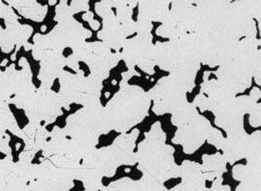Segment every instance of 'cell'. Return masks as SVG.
Returning a JSON list of instances; mask_svg holds the SVG:
<instances>
[{"instance_id": "ac0fdd59", "label": "cell", "mask_w": 261, "mask_h": 191, "mask_svg": "<svg viewBox=\"0 0 261 191\" xmlns=\"http://www.w3.org/2000/svg\"><path fill=\"white\" fill-rule=\"evenodd\" d=\"M179 177L182 183L179 184L181 191H205V179L202 171V166L196 162L186 160L180 166Z\"/></svg>"}, {"instance_id": "7a4b0ae2", "label": "cell", "mask_w": 261, "mask_h": 191, "mask_svg": "<svg viewBox=\"0 0 261 191\" xmlns=\"http://www.w3.org/2000/svg\"><path fill=\"white\" fill-rule=\"evenodd\" d=\"M167 135L159 121L145 133V139L137 148V169L157 181L165 183L178 178L180 166L174 160V148L166 143Z\"/></svg>"}, {"instance_id": "e575fe53", "label": "cell", "mask_w": 261, "mask_h": 191, "mask_svg": "<svg viewBox=\"0 0 261 191\" xmlns=\"http://www.w3.org/2000/svg\"><path fill=\"white\" fill-rule=\"evenodd\" d=\"M93 17H94V14L91 13V12H86V13L83 15V18H84V20H85V21H87V22H89V21H91V20H93Z\"/></svg>"}, {"instance_id": "cb8c5ba5", "label": "cell", "mask_w": 261, "mask_h": 191, "mask_svg": "<svg viewBox=\"0 0 261 191\" xmlns=\"http://www.w3.org/2000/svg\"><path fill=\"white\" fill-rule=\"evenodd\" d=\"M233 178L241 183H261V168L237 165L233 168Z\"/></svg>"}, {"instance_id": "4fadbf2b", "label": "cell", "mask_w": 261, "mask_h": 191, "mask_svg": "<svg viewBox=\"0 0 261 191\" xmlns=\"http://www.w3.org/2000/svg\"><path fill=\"white\" fill-rule=\"evenodd\" d=\"M211 128L208 119L197 114L188 123L177 128L172 143L182 146L186 154H192L206 141Z\"/></svg>"}, {"instance_id": "30bf717a", "label": "cell", "mask_w": 261, "mask_h": 191, "mask_svg": "<svg viewBox=\"0 0 261 191\" xmlns=\"http://www.w3.org/2000/svg\"><path fill=\"white\" fill-rule=\"evenodd\" d=\"M187 93V86L178 78L172 75L163 77L148 91L150 100L153 101L152 112L156 116L175 112L188 102Z\"/></svg>"}, {"instance_id": "d6986e66", "label": "cell", "mask_w": 261, "mask_h": 191, "mask_svg": "<svg viewBox=\"0 0 261 191\" xmlns=\"http://www.w3.org/2000/svg\"><path fill=\"white\" fill-rule=\"evenodd\" d=\"M250 148V134L246 132L227 137L222 147V155L226 162L235 164L236 162L246 158Z\"/></svg>"}, {"instance_id": "484cf974", "label": "cell", "mask_w": 261, "mask_h": 191, "mask_svg": "<svg viewBox=\"0 0 261 191\" xmlns=\"http://www.w3.org/2000/svg\"><path fill=\"white\" fill-rule=\"evenodd\" d=\"M137 185L138 191H169L163 183L144 173L141 179L137 181Z\"/></svg>"}, {"instance_id": "6da1fadb", "label": "cell", "mask_w": 261, "mask_h": 191, "mask_svg": "<svg viewBox=\"0 0 261 191\" xmlns=\"http://www.w3.org/2000/svg\"><path fill=\"white\" fill-rule=\"evenodd\" d=\"M198 26L191 39L201 64L220 66L242 38L256 37L257 1H197Z\"/></svg>"}, {"instance_id": "f1b7e54d", "label": "cell", "mask_w": 261, "mask_h": 191, "mask_svg": "<svg viewBox=\"0 0 261 191\" xmlns=\"http://www.w3.org/2000/svg\"><path fill=\"white\" fill-rule=\"evenodd\" d=\"M96 12L98 13L100 17H102V19L108 16L109 14L114 13L113 11V6H112L111 1H101L96 4Z\"/></svg>"}, {"instance_id": "ba28073f", "label": "cell", "mask_w": 261, "mask_h": 191, "mask_svg": "<svg viewBox=\"0 0 261 191\" xmlns=\"http://www.w3.org/2000/svg\"><path fill=\"white\" fill-rule=\"evenodd\" d=\"M60 96L63 99V107L69 110L72 103L86 105L88 103L98 101L102 90V81L90 74L85 77L83 70L76 74L63 71L60 75Z\"/></svg>"}, {"instance_id": "d6a6232c", "label": "cell", "mask_w": 261, "mask_h": 191, "mask_svg": "<svg viewBox=\"0 0 261 191\" xmlns=\"http://www.w3.org/2000/svg\"><path fill=\"white\" fill-rule=\"evenodd\" d=\"M134 76H138V77H139L140 74L137 72V70H136V68H128V70H127L126 72L121 74L122 79H121L120 81H122V83H128L129 79H132Z\"/></svg>"}, {"instance_id": "5b68a950", "label": "cell", "mask_w": 261, "mask_h": 191, "mask_svg": "<svg viewBox=\"0 0 261 191\" xmlns=\"http://www.w3.org/2000/svg\"><path fill=\"white\" fill-rule=\"evenodd\" d=\"M260 41L256 37L241 40L234 54L219 66L214 74L230 92H244L252 85L255 65L260 59Z\"/></svg>"}, {"instance_id": "ffe728a7", "label": "cell", "mask_w": 261, "mask_h": 191, "mask_svg": "<svg viewBox=\"0 0 261 191\" xmlns=\"http://www.w3.org/2000/svg\"><path fill=\"white\" fill-rule=\"evenodd\" d=\"M137 19L163 22L170 10V1H138Z\"/></svg>"}, {"instance_id": "83f0119b", "label": "cell", "mask_w": 261, "mask_h": 191, "mask_svg": "<svg viewBox=\"0 0 261 191\" xmlns=\"http://www.w3.org/2000/svg\"><path fill=\"white\" fill-rule=\"evenodd\" d=\"M225 139L223 138L222 132L217 130L215 128H211L210 132H209L208 137L206 141L208 142L210 145L214 146L216 149L218 150H222V145L224 143Z\"/></svg>"}, {"instance_id": "52a82bcc", "label": "cell", "mask_w": 261, "mask_h": 191, "mask_svg": "<svg viewBox=\"0 0 261 191\" xmlns=\"http://www.w3.org/2000/svg\"><path fill=\"white\" fill-rule=\"evenodd\" d=\"M216 125L224 130L228 137L240 134L244 131L243 117L249 114L251 126L261 125V105L249 96L235 97L225 105L213 113Z\"/></svg>"}, {"instance_id": "1f68e13d", "label": "cell", "mask_w": 261, "mask_h": 191, "mask_svg": "<svg viewBox=\"0 0 261 191\" xmlns=\"http://www.w3.org/2000/svg\"><path fill=\"white\" fill-rule=\"evenodd\" d=\"M236 191H261V183H241Z\"/></svg>"}, {"instance_id": "5bb4252c", "label": "cell", "mask_w": 261, "mask_h": 191, "mask_svg": "<svg viewBox=\"0 0 261 191\" xmlns=\"http://www.w3.org/2000/svg\"><path fill=\"white\" fill-rule=\"evenodd\" d=\"M235 97V95L222 86L218 79H203L200 94L196 96L192 104L202 112L215 113Z\"/></svg>"}, {"instance_id": "7c38bea8", "label": "cell", "mask_w": 261, "mask_h": 191, "mask_svg": "<svg viewBox=\"0 0 261 191\" xmlns=\"http://www.w3.org/2000/svg\"><path fill=\"white\" fill-rule=\"evenodd\" d=\"M153 46L152 35L137 34V36L126 40L120 52L128 68L138 66L142 71L149 75L154 74L153 62Z\"/></svg>"}, {"instance_id": "8992f818", "label": "cell", "mask_w": 261, "mask_h": 191, "mask_svg": "<svg viewBox=\"0 0 261 191\" xmlns=\"http://www.w3.org/2000/svg\"><path fill=\"white\" fill-rule=\"evenodd\" d=\"M58 25L46 35L36 34L34 36L33 56L36 59L39 54L46 49H55L63 51L65 47H75L85 43V40L91 37L90 31L85 29L81 23L73 17L58 20Z\"/></svg>"}, {"instance_id": "d4e9b609", "label": "cell", "mask_w": 261, "mask_h": 191, "mask_svg": "<svg viewBox=\"0 0 261 191\" xmlns=\"http://www.w3.org/2000/svg\"><path fill=\"white\" fill-rule=\"evenodd\" d=\"M197 114H199L197 111V108L192 103L188 101L179 109H177L175 112L171 114V123L172 125L176 126L178 128L188 123Z\"/></svg>"}, {"instance_id": "4dcf8cb0", "label": "cell", "mask_w": 261, "mask_h": 191, "mask_svg": "<svg viewBox=\"0 0 261 191\" xmlns=\"http://www.w3.org/2000/svg\"><path fill=\"white\" fill-rule=\"evenodd\" d=\"M69 8H70L73 14L80 13L82 11L88 12V10H89V3H88V1H72Z\"/></svg>"}, {"instance_id": "4316f807", "label": "cell", "mask_w": 261, "mask_h": 191, "mask_svg": "<svg viewBox=\"0 0 261 191\" xmlns=\"http://www.w3.org/2000/svg\"><path fill=\"white\" fill-rule=\"evenodd\" d=\"M100 191H138L137 190V181L133 179H119L111 183L107 186H103Z\"/></svg>"}, {"instance_id": "7402d4cb", "label": "cell", "mask_w": 261, "mask_h": 191, "mask_svg": "<svg viewBox=\"0 0 261 191\" xmlns=\"http://www.w3.org/2000/svg\"><path fill=\"white\" fill-rule=\"evenodd\" d=\"M111 4L117 10L116 17L123 26L127 36L137 33V22L132 16L133 9L138 4V1H111Z\"/></svg>"}, {"instance_id": "277c9868", "label": "cell", "mask_w": 261, "mask_h": 191, "mask_svg": "<svg viewBox=\"0 0 261 191\" xmlns=\"http://www.w3.org/2000/svg\"><path fill=\"white\" fill-rule=\"evenodd\" d=\"M119 87L105 106V114L111 131L126 133L148 117L151 100L140 86L120 81Z\"/></svg>"}, {"instance_id": "44dd1931", "label": "cell", "mask_w": 261, "mask_h": 191, "mask_svg": "<svg viewBox=\"0 0 261 191\" xmlns=\"http://www.w3.org/2000/svg\"><path fill=\"white\" fill-rule=\"evenodd\" d=\"M226 160L222 153L217 152L212 155H202V171L205 181H214L216 178L222 177V175L227 172Z\"/></svg>"}, {"instance_id": "8d00e7d4", "label": "cell", "mask_w": 261, "mask_h": 191, "mask_svg": "<svg viewBox=\"0 0 261 191\" xmlns=\"http://www.w3.org/2000/svg\"><path fill=\"white\" fill-rule=\"evenodd\" d=\"M55 3H56V1H49V4H50V5H54Z\"/></svg>"}, {"instance_id": "3957f363", "label": "cell", "mask_w": 261, "mask_h": 191, "mask_svg": "<svg viewBox=\"0 0 261 191\" xmlns=\"http://www.w3.org/2000/svg\"><path fill=\"white\" fill-rule=\"evenodd\" d=\"M190 35L181 39L157 42L153 46L155 66L180 79L189 92L195 87L196 75L201 66Z\"/></svg>"}, {"instance_id": "9c48e42d", "label": "cell", "mask_w": 261, "mask_h": 191, "mask_svg": "<svg viewBox=\"0 0 261 191\" xmlns=\"http://www.w3.org/2000/svg\"><path fill=\"white\" fill-rule=\"evenodd\" d=\"M198 26V10L194 1H173L156 34L169 40H178L193 34Z\"/></svg>"}, {"instance_id": "9a60e30c", "label": "cell", "mask_w": 261, "mask_h": 191, "mask_svg": "<svg viewBox=\"0 0 261 191\" xmlns=\"http://www.w3.org/2000/svg\"><path fill=\"white\" fill-rule=\"evenodd\" d=\"M36 60L41 61L39 79L42 88L50 89L54 79L59 78L66 66V58L63 53L55 49H46L41 52Z\"/></svg>"}, {"instance_id": "836d02e7", "label": "cell", "mask_w": 261, "mask_h": 191, "mask_svg": "<svg viewBox=\"0 0 261 191\" xmlns=\"http://www.w3.org/2000/svg\"><path fill=\"white\" fill-rule=\"evenodd\" d=\"M250 98L252 99H254L255 101L257 102V100L260 99L261 97V92L260 90L257 88V87H254L253 89H252V91L250 93V96H249Z\"/></svg>"}, {"instance_id": "e0dca14e", "label": "cell", "mask_w": 261, "mask_h": 191, "mask_svg": "<svg viewBox=\"0 0 261 191\" xmlns=\"http://www.w3.org/2000/svg\"><path fill=\"white\" fill-rule=\"evenodd\" d=\"M102 30L98 33V37L111 49L119 52L126 40L128 39L123 26L118 22L116 14L112 13L103 18Z\"/></svg>"}, {"instance_id": "603a6c76", "label": "cell", "mask_w": 261, "mask_h": 191, "mask_svg": "<svg viewBox=\"0 0 261 191\" xmlns=\"http://www.w3.org/2000/svg\"><path fill=\"white\" fill-rule=\"evenodd\" d=\"M15 8L18 9L20 13L25 15L27 18L34 21H43L46 13L47 7L37 4L35 1H9Z\"/></svg>"}, {"instance_id": "d590c367", "label": "cell", "mask_w": 261, "mask_h": 191, "mask_svg": "<svg viewBox=\"0 0 261 191\" xmlns=\"http://www.w3.org/2000/svg\"><path fill=\"white\" fill-rule=\"evenodd\" d=\"M88 23L90 24V26H91L92 29H93L94 31H97L98 28H99V23H98V21H97V20H91V21H89Z\"/></svg>"}, {"instance_id": "2e32d148", "label": "cell", "mask_w": 261, "mask_h": 191, "mask_svg": "<svg viewBox=\"0 0 261 191\" xmlns=\"http://www.w3.org/2000/svg\"><path fill=\"white\" fill-rule=\"evenodd\" d=\"M139 135V130L134 129L130 133H121L109 146L112 153L119 166H135L137 164V154L135 152L136 142Z\"/></svg>"}, {"instance_id": "f546056e", "label": "cell", "mask_w": 261, "mask_h": 191, "mask_svg": "<svg viewBox=\"0 0 261 191\" xmlns=\"http://www.w3.org/2000/svg\"><path fill=\"white\" fill-rule=\"evenodd\" d=\"M152 30V23L146 20L137 19V34H150Z\"/></svg>"}, {"instance_id": "8fae6325", "label": "cell", "mask_w": 261, "mask_h": 191, "mask_svg": "<svg viewBox=\"0 0 261 191\" xmlns=\"http://www.w3.org/2000/svg\"><path fill=\"white\" fill-rule=\"evenodd\" d=\"M72 55L79 62L85 63L92 75L101 81L108 78L110 71L121 60L120 52H113L103 42H85L73 49Z\"/></svg>"}]
</instances>
